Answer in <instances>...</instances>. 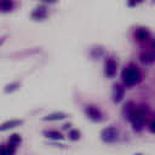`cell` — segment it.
<instances>
[{"mask_svg": "<svg viewBox=\"0 0 155 155\" xmlns=\"http://www.w3.org/2000/svg\"><path fill=\"white\" fill-rule=\"evenodd\" d=\"M121 78H122V81H124L125 85L132 86V85H136L137 82L140 81L142 75H140L139 69H138L136 65L130 64V65H127V67L122 70Z\"/></svg>", "mask_w": 155, "mask_h": 155, "instance_id": "cell-1", "label": "cell"}, {"mask_svg": "<svg viewBox=\"0 0 155 155\" xmlns=\"http://www.w3.org/2000/svg\"><path fill=\"white\" fill-rule=\"evenodd\" d=\"M101 137H102V139H103L104 142L111 143V142H114V140L117 138V130H116L115 127H113V126L107 127V128H104V130L102 131Z\"/></svg>", "mask_w": 155, "mask_h": 155, "instance_id": "cell-2", "label": "cell"}, {"mask_svg": "<svg viewBox=\"0 0 155 155\" xmlns=\"http://www.w3.org/2000/svg\"><path fill=\"white\" fill-rule=\"evenodd\" d=\"M85 113H86V115H87L91 120H93V121H99V120L102 119V113H101V110H99L98 108H96L94 105H87L86 109H85Z\"/></svg>", "mask_w": 155, "mask_h": 155, "instance_id": "cell-3", "label": "cell"}, {"mask_svg": "<svg viewBox=\"0 0 155 155\" xmlns=\"http://www.w3.org/2000/svg\"><path fill=\"white\" fill-rule=\"evenodd\" d=\"M104 71L108 78H114L116 73V62L113 58H108L104 64Z\"/></svg>", "mask_w": 155, "mask_h": 155, "instance_id": "cell-4", "label": "cell"}, {"mask_svg": "<svg viewBox=\"0 0 155 155\" xmlns=\"http://www.w3.org/2000/svg\"><path fill=\"white\" fill-rule=\"evenodd\" d=\"M149 36H150V33L147 28H137L134 30V38L138 41H145L149 39Z\"/></svg>", "mask_w": 155, "mask_h": 155, "instance_id": "cell-5", "label": "cell"}, {"mask_svg": "<svg viewBox=\"0 0 155 155\" xmlns=\"http://www.w3.org/2000/svg\"><path fill=\"white\" fill-rule=\"evenodd\" d=\"M140 59L143 63H153L155 62V51L154 50H147L140 54Z\"/></svg>", "mask_w": 155, "mask_h": 155, "instance_id": "cell-6", "label": "cell"}, {"mask_svg": "<svg viewBox=\"0 0 155 155\" xmlns=\"http://www.w3.org/2000/svg\"><path fill=\"white\" fill-rule=\"evenodd\" d=\"M113 97H114V102H120L124 97V87L119 84H115L114 85V88H113Z\"/></svg>", "mask_w": 155, "mask_h": 155, "instance_id": "cell-7", "label": "cell"}, {"mask_svg": "<svg viewBox=\"0 0 155 155\" xmlns=\"http://www.w3.org/2000/svg\"><path fill=\"white\" fill-rule=\"evenodd\" d=\"M134 110H136V105H134L132 102H127L126 105L124 107L122 113H124L125 117H127L128 120H131L132 116H133V114H134Z\"/></svg>", "mask_w": 155, "mask_h": 155, "instance_id": "cell-8", "label": "cell"}, {"mask_svg": "<svg viewBox=\"0 0 155 155\" xmlns=\"http://www.w3.org/2000/svg\"><path fill=\"white\" fill-rule=\"evenodd\" d=\"M31 17L35 18V19H42V18H45V17H46V8L42 7V6L36 7V8L33 11Z\"/></svg>", "mask_w": 155, "mask_h": 155, "instance_id": "cell-9", "label": "cell"}, {"mask_svg": "<svg viewBox=\"0 0 155 155\" xmlns=\"http://www.w3.org/2000/svg\"><path fill=\"white\" fill-rule=\"evenodd\" d=\"M22 124L21 120H11V121H7V122H4L0 127L1 131H6L8 128H12V127H16V126H19Z\"/></svg>", "mask_w": 155, "mask_h": 155, "instance_id": "cell-10", "label": "cell"}, {"mask_svg": "<svg viewBox=\"0 0 155 155\" xmlns=\"http://www.w3.org/2000/svg\"><path fill=\"white\" fill-rule=\"evenodd\" d=\"M44 134L48 138H52V139H63V136L61 132L58 131H53V130H48V131H44Z\"/></svg>", "mask_w": 155, "mask_h": 155, "instance_id": "cell-11", "label": "cell"}, {"mask_svg": "<svg viewBox=\"0 0 155 155\" xmlns=\"http://www.w3.org/2000/svg\"><path fill=\"white\" fill-rule=\"evenodd\" d=\"M13 7V1L12 0H0V8L2 12L10 11Z\"/></svg>", "mask_w": 155, "mask_h": 155, "instance_id": "cell-12", "label": "cell"}, {"mask_svg": "<svg viewBox=\"0 0 155 155\" xmlns=\"http://www.w3.org/2000/svg\"><path fill=\"white\" fill-rule=\"evenodd\" d=\"M19 143H21V137H19V134H12L11 137H10V140H8V147H11V148H13V149H16V147L17 145H19Z\"/></svg>", "mask_w": 155, "mask_h": 155, "instance_id": "cell-13", "label": "cell"}, {"mask_svg": "<svg viewBox=\"0 0 155 155\" xmlns=\"http://www.w3.org/2000/svg\"><path fill=\"white\" fill-rule=\"evenodd\" d=\"M65 116H67V114H64V113H53V114H50V115L45 116L44 120H50V121H52V120H62Z\"/></svg>", "mask_w": 155, "mask_h": 155, "instance_id": "cell-14", "label": "cell"}, {"mask_svg": "<svg viewBox=\"0 0 155 155\" xmlns=\"http://www.w3.org/2000/svg\"><path fill=\"white\" fill-rule=\"evenodd\" d=\"M13 153H15V149H13V148H11V147H8V148L2 147L0 155H13Z\"/></svg>", "mask_w": 155, "mask_h": 155, "instance_id": "cell-15", "label": "cell"}, {"mask_svg": "<svg viewBox=\"0 0 155 155\" xmlns=\"http://www.w3.org/2000/svg\"><path fill=\"white\" fill-rule=\"evenodd\" d=\"M69 138L73 139V140L79 139V138H80V132H79L78 130H71V131L69 132Z\"/></svg>", "mask_w": 155, "mask_h": 155, "instance_id": "cell-16", "label": "cell"}, {"mask_svg": "<svg viewBox=\"0 0 155 155\" xmlns=\"http://www.w3.org/2000/svg\"><path fill=\"white\" fill-rule=\"evenodd\" d=\"M150 131H151L153 133H155V120H153L151 124H150Z\"/></svg>", "mask_w": 155, "mask_h": 155, "instance_id": "cell-17", "label": "cell"}, {"mask_svg": "<svg viewBox=\"0 0 155 155\" xmlns=\"http://www.w3.org/2000/svg\"><path fill=\"white\" fill-rule=\"evenodd\" d=\"M151 46H153V48H154V51H155V40L151 42Z\"/></svg>", "mask_w": 155, "mask_h": 155, "instance_id": "cell-18", "label": "cell"}, {"mask_svg": "<svg viewBox=\"0 0 155 155\" xmlns=\"http://www.w3.org/2000/svg\"><path fill=\"white\" fill-rule=\"evenodd\" d=\"M46 1H50V2H54L56 0H46Z\"/></svg>", "mask_w": 155, "mask_h": 155, "instance_id": "cell-19", "label": "cell"}, {"mask_svg": "<svg viewBox=\"0 0 155 155\" xmlns=\"http://www.w3.org/2000/svg\"><path fill=\"white\" fill-rule=\"evenodd\" d=\"M137 155H140V154H137Z\"/></svg>", "mask_w": 155, "mask_h": 155, "instance_id": "cell-20", "label": "cell"}]
</instances>
